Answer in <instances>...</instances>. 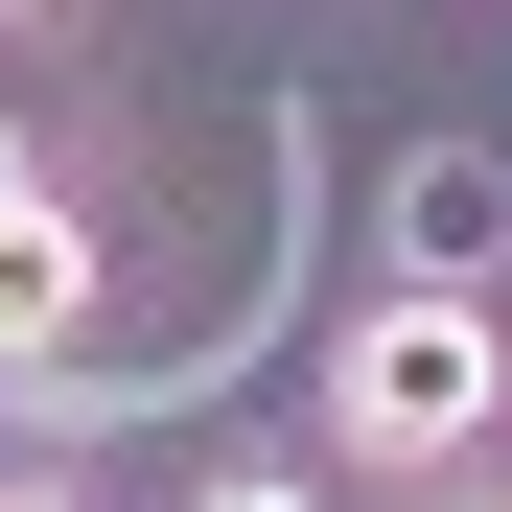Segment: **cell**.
<instances>
[{
    "instance_id": "cell-1",
    "label": "cell",
    "mask_w": 512,
    "mask_h": 512,
    "mask_svg": "<svg viewBox=\"0 0 512 512\" xmlns=\"http://www.w3.org/2000/svg\"><path fill=\"white\" fill-rule=\"evenodd\" d=\"M326 443H350V466H489V443H512V350H489V303H466V280L350 303V350H326Z\"/></svg>"
},
{
    "instance_id": "cell-2",
    "label": "cell",
    "mask_w": 512,
    "mask_h": 512,
    "mask_svg": "<svg viewBox=\"0 0 512 512\" xmlns=\"http://www.w3.org/2000/svg\"><path fill=\"white\" fill-rule=\"evenodd\" d=\"M47 350H94V233L47 187H0V373H47Z\"/></svg>"
},
{
    "instance_id": "cell-3",
    "label": "cell",
    "mask_w": 512,
    "mask_h": 512,
    "mask_svg": "<svg viewBox=\"0 0 512 512\" xmlns=\"http://www.w3.org/2000/svg\"><path fill=\"white\" fill-rule=\"evenodd\" d=\"M187 512H326V489H303V466H210Z\"/></svg>"
},
{
    "instance_id": "cell-4",
    "label": "cell",
    "mask_w": 512,
    "mask_h": 512,
    "mask_svg": "<svg viewBox=\"0 0 512 512\" xmlns=\"http://www.w3.org/2000/svg\"><path fill=\"white\" fill-rule=\"evenodd\" d=\"M0 512H94V489H0Z\"/></svg>"
},
{
    "instance_id": "cell-5",
    "label": "cell",
    "mask_w": 512,
    "mask_h": 512,
    "mask_svg": "<svg viewBox=\"0 0 512 512\" xmlns=\"http://www.w3.org/2000/svg\"><path fill=\"white\" fill-rule=\"evenodd\" d=\"M0 187H24V140H0Z\"/></svg>"
}]
</instances>
